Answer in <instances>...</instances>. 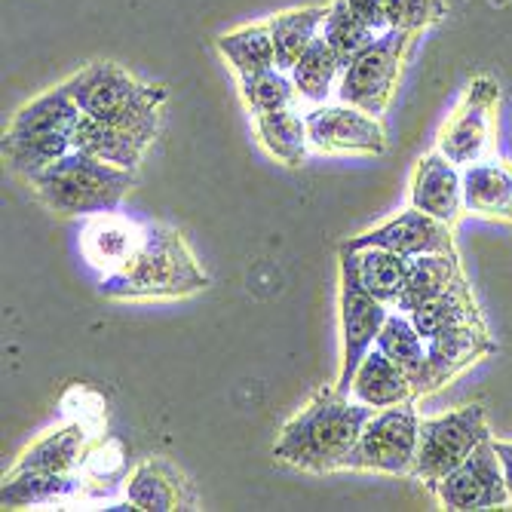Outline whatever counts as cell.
<instances>
[{"label":"cell","mask_w":512,"mask_h":512,"mask_svg":"<svg viewBox=\"0 0 512 512\" xmlns=\"http://www.w3.org/2000/svg\"><path fill=\"white\" fill-rule=\"evenodd\" d=\"M83 448L86 433L80 424H65L37 439L4 476V488H0L4 509L68 500L77 491V467L83 460Z\"/></svg>","instance_id":"6"},{"label":"cell","mask_w":512,"mask_h":512,"mask_svg":"<svg viewBox=\"0 0 512 512\" xmlns=\"http://www.w3.org/2000/svg\"><path fill=\"white\" fill-rule=\"evenodd\" d=\"M80 117L83 111L74 102L68 83L43 92V96L19 108L4 132V142H0L7 166L22 178H31L34 172L74 151V132Z\"/></svg>","instance_id":"5"},{"label":"cell","mask_w":512,"mask_h":512,"mask_svg":"<svg viewBox=\"0 0 512 512\" xmlns=\"http://www.w3.org/2000/svg\"><path fill=\"white\" fill-rule=\"evenodd\" d=\"M433 494L445 509H454V512L509 506L512 497H509V488L503 479V467L494 451V442L485 439L467 460L460 463V467H454L436 485Z\"/></svg>","instance_id":"12"},{"label":"cell","mask_w":512,"mask_h":512,"mask_svg":"<svg viewBox=\"0 0 512 512\" xmlns=\"http://www.w3.org/2000/svg\"><path fill=\"white\" fill-rule=\"evenodd\" d=\"M350 10L368 25V28H375L378 34L390 28L387 22V13H384V0H347Z\"/></svg>","instance_id":"33"},{"label":"cell","mask_w":512,"mask_h":512,"mask_svg":"<svg viewBox=\"0 0 512 512\" xmlns=\"http://www.w3.org/2000/svg\"><path fill=\"white\" fill-rule=\"evenodd\" d=\"M68 89L86 117L105 126L138 132L151 138V142L157 138L160 108L166 102L163 86L142 83L114 62H96L74 74L68 80Z\"/></svg>","instance_id":"4"},{"label":"cell","mask_w":512,"mask_h":512,"mask_svg":"<svg viewBox=\"0 0 512 512\" xmlns=\"http://www.w3.org/2000/svg\"><path fill=\"white\" fill-rule=\"evenodd\" d=\"M457 279H463L457 252L411 258V270H408V279H405V289H402V295H399L393 310L411 313L417 307H424L427 301H433L442 292H448L457 283Z\"/></svg>","instance_id":"22"},{"label":"cell","mask_w":512,"mask_h":512,"mask_svg":"<svg viewBox=\"0 0 512 512\" xmlns=\"http://www.w3.org/2000/svg\"><path fill=\"white\" fill-rule=\"evenodd\" d=\"M350 246L362 249V246H381L390 252H399L405 258H421V255H451L454 249V237H451V224L421 212V209H408L390 221H384L381 227L368 230L362 237H353Z\"/></svg>","instance_id":"14"},{"label":"cell","mask_w":512,"mask_h":512,"mask_svg":"<svg viewBox=\"0 0 512 512\" xmlns=\"http://www.w3.org/2000/svg\"><path fill=\"white\" fill-rule=\"evenodd\" d=\"M255 132H258V142L267 148V154L276 157L279 163L301 166L307 160V148H310L307 123H304V117L295 114V108L258 114Z\"/></svg>","instance_id":"26"},{"label":"cell","mask_w":512,"mask_h":512,"mask_svg":"<svg viewBox=\"0 0 512 512\" xmlns=\"http://www.w3.org/2000/svg\"><path fill=\"white\" fill-rule=\"evenodd\" d=\"M126 500L135 509L172 512V509H197V491L169 457H148L129 473Z\"/></svg>","instance_id":"16"},{"label":"cell","mask_w":512,"mask_h":512,"mask_svg":"<svg viewBox=\"0 0 512 512\" xmlns=\"http://www.w3.org/2000/svg\"><path fill=\"white\" fill-rule=\"evenodd\" d=\"M375 347L405 371L414 384V393H417V384H421L424 365H427V341L417 335V329L411 325V316L399 313V310L390 313Z\"/></svg>","instance_id":"29"},{"label":"cell","mask_w":512,"mask_h":512,"mask_svg":"<svg viewBox=\"0 0 512 512\" xmlns=\"http://www.w3.org/2000/svg\"><path fill=\"white\" fill-rule=\"evenodd\" d=\"M497 347L488 335V325H463V329L445 332L433 341H427V365L421 384H417V399L430 396L436 390H442L448 381H454L460 371H467L470 365H476L479 359L491 356Z\"/></svg>","instance_id":"15"},{"label":"cell","mask_w":512,"mask_h":512,"mask_svg":"<svg viewBox=\"0 0 512 512\" xmlns=\"http://www.w3.org/2000/svg\"><path fill=\"white\" fill-rule=\"evenodd\" d=\"M338 310H341V371L335 387L350 396V384L359 362L378 344V335L393 307L371 295L356 270V249L341 246V286H338Z\"/></svg>","instance_id":"9"},{"label":"cell","mask_w":512,"mask_h":512,"mask_svg":"<svg viewBox=\"0 0 512 512\" xmlns=\"http://www.w3.org/2000/svg\"><path fill=\"white\" fill-rule=\"evenodd\" d=\"M356 270H359L362 286L371 295L384 301L387 307H396V301L405 289L408 270H411V258L381 249V246H362V249H356Z\"/></svg>","instance_id":"24"},{"label":"cell","mask_w":512,"mask_h":512,"mask_svg":"<svg viewBox=\"0 0 512 512\" xmlns=\"http://www.w3.org/2000/svg\"><path fill=\"white\" fill-rule=\"evenodd\" d=\"M34 197L62 218H89L117 212L135 188V169H120L86 151H68L28 178Z\"/></svg>","instance_id":"3"},{"label":"cell","mask_w":512,"mask_h":512,"mask_svg":"<svg viewBox=\"0 0 512 512\" xmlns=\"http://www.w3.org/2000/svg\"><path fill=\"white\" fill-rule=\"evenodd\" d=\"M322 37L329 40V46L335 50V56L341 59V65L347 68L365 46L378 37L375 28H368L353 10L347 0H335V4L329 7V16H325L322 22Z\"/></svg>","instance_id":"31"},{"label":"cell","mask_w":512,"mask_h":512,"mask_svg":"<svg viewBox=\"0 0 512 512\" xmlns=\"http://www.w3.org/2000/svg\"><path fill=\"white\" fill-rule=\"evenodd\" d=\"M138 230H142V227H135L132 221L117 218L114 212L96 215V221H92L86 227V234H83V255L89 258L92 267H105V273H111L135 249Z\"/></svg>","instance_id":"23"},{"label":"cell","mask_w":512,"mask_h":512,"mask_svg":"<svg viewBox=\"0 0 512 512\" xmlns=\"http://www.w3.org/2000/svg\"><path fill=\"white\" fill-rule=\"evenodd\" d=\"M350 396L368 408H375V411L405 405V402H417L411 378L378 347H371L368 356L359 362L353 384H350Z\"/></svg>","instance_id":"18"},{"label":"cell","mask_w":512,"mask_h":512,"mask_svg":"<svg viewBox=\"0 0 512 512\" xmlns=\"http://www.w3.org/2000/svg\"><path fill=\"white\" fill-rule=\"evenodd\" d=\"M108 298H181L209 289V273L169 224H142L129 258L102 276Z\"/></svg>","instance_id":"2"},{"label":"cell","mask_w":512,"mask_h":512,"mask_svg":"<svg viewBox=\"0 0 512 512\" xmlns=\"http://www.w3.org/2000/svg\"><path fill=\"white\" fill-rule=\"evenodd\" d=\"M74 148L99 157L105 163H114L120 169H138L145 151L151 148V138L129 132V129L105 126V123L83 114L77 123V132H74Z\"/></svg>","instance_id":"21"},{"label":"cell","mask_w":512,"mask_h":512,"mask_svg":"<svg viewBox=\"0 0 512 512\" xmlns=\"http://www.w3.org/2000/svg\"><path fill=\"white\" fill-rule=\"evenodd\" d=\"M329 16L325 7H304V10H289L270 19L273 31V46H276V68L292 74L295 62L301 53L322 34V22Z\"/></svg>","instance_id":"25"},{"label":"cell","mask_w":512,"mask_h":512,"mask_svg":"<svg viewBox=\"0 0 512 512\" xmlns=\"http://www.w3.org/2000/svg\"><path fill=\"white\" fill-rule=\"evenodd\" d=\"M310 148L322 154H368L378 157L387 151V132L378 117L353 105H316L307 117Z\"/></svg>","instance_id":"13"},{"label":"cell","mask_w":512,"mask_h":512,"mask_svg":"<svg viewBox=\"0 0 512 512\" xmlns=\"http://www.w3.org/2000/svg\"><path fill=\"white\" fill-rule=\"evenodd\" d=\"M240 92H243L246 108L255 117L270 114V111H283V108H295V102L301 99L295 80L279 68H267V71L240 77Z\"/></svg>","instance_id":"30"},{"label":"cell","mask_w":512,"mask_h":512,"mask_svg":"<svg viewBox=\"0 0 512 512\" xmlns=\"http://www.w3.org/2000/svg\"><path fill=\"white\" fill-rule=\"evenodd\" d=\"M371 414L375 408L356 402L338 387L319 390L307 408H301V414L283 427L273 445V457L295 470L335 473L356 448Z\"/></svg>","instance_id":"1"},{"label":"cell","mask_w":512,"mask_h":512,"mask_svg":"<svg viewBox=\"0 0 512 512\" xmlns=\"http://www.w3.org/2000/svg\"><path fill=\"white\" fill-rule=\"evenodd\" d=\"M408 316H411V325L417 329V335H421L424 341H433V338H439L445 332L463 329V325L485 322L482 310L476 304V295H473V289L467 283V276L457 279V283L448 292H442L439 298L411 310Z\"/></svg>","instance_id":"20"},{"label":"cell","mask_w":512,"mask_h":512,"mask_svg":"<svg viewBox=\"0 0 512 512\" xmlns=\"http://www.w3.org/2000/svg\"><path fill=\"white\" fill-rule=\"evenodd\" d=\"M390 28L421 34L445 16V0H384Z\"/></svg>","instance_id":"32"},{"label":"cell","mask_w":512,"mask_h":512,"mask_svg":"<svg viewBox=\"0 0 512 512\" xmlns=\"http://www.w3.org/2000/svg\"><path fill=\"white\" fill-rule=\"evenodd\" d=\"M463 206L482 218L512 221V163L479 160L463 166Z\"/></svg>","instance_id":"19"},{"label":"cell","mask_w":512,"mask_h":512,"mask_svg":"<svg viewBox=\"0 0 512 512\" xmlns=\"http://www.w3.org/2000/svg\"><path fill=\"white\" fill-rule=\"evenodd\" d=\"M411 206L445 224L463 215V172L439 151L417 160L411 172Z\"/></svg>","instance_id":"17"},{"label":"cell","mask_w":512,"mask_h":512,"mask_svg":"<svg viewBox=\"0 0 512 512\" xmlns=\"http://www.w3.org/2000/svg\"><path fill=\"white\" fill-rule=\"evenodd\" d=\"M500 108V86L491 77H473L470 86L448 117L445 129L439 132V154L448 157L454 166H473L488 160L494 142V117Z\"/></svg>","instance_id":"11"},{"label":"cell","mask_w":512,"mask_h":512,"mask_svg":"<svg viewBox=\"0 0 512 512\" xmlns=\"http://www.w3.org/2000/svg\"><path fill=\"white\" fill-rule=\"evenodd\" d=\"M218 53L230 65H234V71L240 77L276 68V46H273L270 22L246 25V28H237L230 34H221L218 37Z\"/></svg>","instance_id":"28"},{"label":"cell","mask_w":512,"mask_h":512,"mask_svg":"<svg viewBox=\"0 0 512 512\" xmlns=\"http://www.w3.org/2000/svg\"><path fill=\"white\" fill-rule=\"evenodd\" d=\"M494 451L500 457V467H503V479H506V488H509V497H512V442H503V439H494Z\"/></svg>","instance_id":"34"},{"label":"cell","mask_w":512,"mask_h":512,"mask_svg":"<svg viewBox=\"0 0 512 512\" xmlns=\"http://www.w3.org/2000/svg\"><path fill=\"white\" fill-rule=\"evenodd\" d=\"M485 439H491V433L482 405H467L439 417H421V436H417L411 476L436 491V485L454 467H460Z\"/></svg>","instance_id":"8"},{"label":"cell","mask_w":512,"mask_h":512,"mask_svg":"<svg viewBox=\"0 0 512 512\" xmlns=\"http://www.w3.org/2000/svg\"><path fill=\"white\" fill-rule=\"evenodd\" d=\"M417 436H421V414H417L414 402L381 408L368 417L356 448L347 454L341 470L411 476L417 457Z\"/></svg>","instance_id":"10"},{"label":"cell","mask_w":512,"mask_h":512,"mask_svg":"<svg viewBox=\"0 0 512 512\" xmlns=\"http://www.w3.org/2000/svg\"><path fill=\"white\" fill-rule=\"evenodd\" d=\"M414 31L387 28L365 50L344 68L338 80V99L344 105H353L371 117H381L390 102L402 74V62L408 46L414 43Z\"/></svg>","instance_id":"7"},{"label":"cell","mask_w":512,"mask_h":512,"mask_svg":"<svg viewBox=\"0 0 512 512\" xmlns=\"http://www.w3.org/2000/svg\"><path fill=\"white\" fill-rule=\"evenodd\" d=\"M341 74H344V65L322 34L307 46L292 68V80L298 86V96L310 105H325V99L332 96L335 80Z\"/></svg>","instance_id":"27"}]
</instances>
